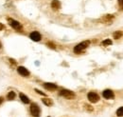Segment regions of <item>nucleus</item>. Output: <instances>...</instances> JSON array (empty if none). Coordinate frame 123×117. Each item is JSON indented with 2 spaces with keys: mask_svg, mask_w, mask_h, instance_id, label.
<instances>
[{
  "mask_svg": "<svg viewBox=\"0 0 123 117\" xmlns=\"http://www.w3.org/2000/svg\"><path fill=\"white\" fill-rule=\"evenodd\" d=\"M60 95L64 97V98H66V99H68V100H72V99H74L76 97L75 93L73 91L69 90V89H62L60 91Z\"/></svg>",
  "mask_w": 123,
  "mask_h": 117,
  "instance_id": "obj_1",
  "label": "nucleus"
},
{
  "mask_svg": "<svg viewBox=\"0 0 123 117\" xmlns=\"http://www.w3.org/2000/svg\"><path fill=\"white\" fill-rule=\"evenodd\" d=\"M90 45V41H83V42H81V43H80V44H78L75 48H74V51L76 52V53H80V52H81L82 51H84L88 46Z\"/></svg>",
  "mask_w": 123,
  "mask_h": 117,
  "instance_id": "obj_2",
  "label": "nucleus"
},
{
  "mask_svg": "<svg viewBox=\"0 0 123 117\" xmlns=\"http://www.w3.org/2000/svg\"><path fill=\"white\" fill-rule=\"evenodd\" d=\"M31 112L34 117H39L41 113V110L39 108V106L36 103H32L31 106Z\"/></svg>",
  "mask_w": 123,
  "mask_h": 117,
  "instance_id": "obj_3",
  "label": "nucleus"
},
{
  "mask_svg": "<svg viewBox=\"0 0 123 117\" xmlns=\"http://www.w3.org/2000/svg\"><path fill=\"white\" fill-rule=\"evenodd\" d=\"M8 21H9V24H10L13 29H22V26H21V24H20L18 21H16V20L12 19V18H8Z\"/></svg>",
  "mask_w": 123,
  "mask_h": 117,
  "instance_id": "obj_4",
  "label": "nucleus"
},
{
  "mask_svg": "<svg viewBox=\"0 0 123 117\" xmlns=\"http://www.w3.org/2000/svg\"><path fill=\"white\" fill-rule=\"evenodd\" d=\"M87 97H88V100L91 103H97L98 102V100H99V96L96 92H89Z\"/></svg>",
  "mask_w": 123,
  "mask_h": 117,
  "instance_id": "obj_5",
  "label": "nucleus"
},
{
  "mask_svg": "<svg viewBox=\"0 0 123 117\" xmlns=\"http://www.w3.org/2000/svg\"><path fill=\"white\" fill-rule=\"evenodd\" d=\"M17 72L23 77H29L30 76V72L25 67H18L17 68Z\"/></svg>",
  "mask_w": 123,
  "mask_h": 117,
  "instance_id": "obj_6",
  "label": "nucleus"
},
{
  "mask_svg": "<svg viewBox=\"0 0 123 117\" xmlns=\"http://www.w3.org/2000/svg\"><path fill=\"white\" fill-rule=\"evenodd\" d=\"M30 37H31V40H33L35 42H39L41 40V38H42L41 34L38 31H32L31 34H30Z\"/></svg>",
  "mask_w": 123,
  "mask_h": 117,
  "instance_id": "obj_7",
  "label": "nucleus"
},
{
  "mask_svg": "<svg viewBox=\"0 0 123 117\" xmlns=\"http://www.w3.org/2000/svg\"><path fill=\"white\" fill-rule=\"evenodd\" d=\"M102 95L106 99H113L115 97V94H114L113 90H111V89H105V90H103Z\"/></svg>",
  "mask_w": 123,
  "mask_h": 117,
  "instance_id": "obj_8",
  "label": "nucleus"
},
{
  "mask_svg": "<svg viewBox=\"0 0 123 117\" xmlns=\"http://www.w3.org/2000/svg\"><path fill=\"white\" fill-rule=\"evenodd\" d=\"M51 8L54 10V11H57L61 8V2L59 0H53L51 2Z\"/></svg>",
  "mask_w": 123,
  "mask_h": 117,
  "instance_id": "obj_9",
  "label": "nucleus"
},
{
  "mask_svg": "<svg viewBox=\"0 0 123 117\" xmlns=\"http://www.w3.org/2000/svg\"><path fill=\"white\" fill-rule=\"evenodd\" d=\"M114 18H115V16L112 15H105V16H103L102 18H101V21L102 22H104V23H110V22H112L113 20H114Z\"/></svg>",
  "mask_w": 123,
  "mask_h": 117,
  "instance_id": "obj_10",
  "label": "nucleus"
},
{
  "mask_svg": "<svg viewBox=\"0 0 123 117\" xmlns=\"http://www.w3.org/2000/svg\"><path fill=\"white\" fill-rule=\"evenodd\" d=\"M44 87L46 89H48V90H55V89H57V85H55L53 83H45Z\"/></svg>",
  "mask_w": 123,
  "mask_h": 117,
  "instance_id": "obj_11",
  "label": "nucleus"
},
{
  "mask_svg": "<svg viewBox=\"0 0 123 117\" xmlns=\"http://www.w3.org/2000/svg\"><path fill=\"white\" fill-rule=\"evenodd\" d=\"M20 99L22 100V102L25 103V104H29L30 103V99H29V97L28 96H26L25 94H23V93H20Z\"/></svg>",
  "mask_w": 123,
  "mask_h": 117,
  "instance_id": "obj_12",
  "label": "nucleus"
},
{
  "mask_svg": "<svg viewBox=\"0 0 123 117\" xmlns=\"http://www.w3.org/2000/svg\"><path fill=\"white\" fill-rule=\"evenodd\" d=\"M43 103L46 105L47 107H50V106H52L53 105V101H52V99H50V98H44L43 100Z\"/></svg>",
  "mask_w": 123,
  "mask_h": 117,
  "instance_id": "obj_13",
  "label": "nucleus"
},
{
  "mask_svg": "<svg viewBox=\"0 0 123 117\" xmlns=\"http://www.w3.org/2000/svg\"><path fill=\"white\" fill-rule=\"evenodd\" d=\"M113 36H114V38L115 39H119L121 36H122V32L120 31V30H117V31H115L114 32V34H113Z\"/></svg>",
  "mask_w": 123,
  "mask_h": 117,
  "instance_id": "obj_14",
  "label": "nucleus"
},
{
  "mask_svg": "<svg viewBox=\"0 0 123 117\" xmlns=\"http://www.w3.org/2000/svg\"><path fill=\"white\" fill-rule=\"evenodd\" d=\"M8 99L9 100H13L14 98H15V92L14 91H10L9 93H8Z\"/></svg>",
  "mask_w": 123,
  "mask_h": 117,
  "instance_id": "obj_15",
  "label": "nucleus"
},
{
  "mask_svg": "<svg viewBox=\"0 0 123 117\" xmlns=\"http://www.w3.org/2000/svg\"><path fill=\"white\" fill-rule=\"evenodd\" d=\"M112 44H113V42H112V40H111V39H106V40L102 41V43H101V45H102V46H104V47L111 46Z\"/></svg>",
  "mask_w": 123,
  "mask_h": 117,
  "instance_id": "obj_16",
  "label": "nucleus"
},
{
  "mask_svg": "<svg viewBox=\"0 0 123 117\" xmlns=\"http://www.w3.org/2000/svg\"><path fill=\"white\" fill-rule=\"evenodd\" d=\"M117 115L118 117H121L123 116V107H121V108H119L117 110Z\"/></svg>",
  "mask_w": 123,
  "mask_h": 117,
  "instance_id": "obj_17",
  "label": "nucleus"
},
{
  "mask_svg": "<svg viewBox=\"0 0 123 117\" xmlns=\"http://www.w3.org/2000/svg\"><path fill=\"white\" fill-rule=\"evenodd\" d=\"M47 46H48L49 48H51V49H55V48H56L55 45L53 44V43H51V42H48V43H47Z\"/></svg>",
  "mask_w": 123,
  "mask_h": 117,
  "instance_id": "obj_18",
  "label": "nucleus"
},
{
  "mask_svg": "<svg viewBox=\"0 0 123 117\" xmlns=\"http://www.w3.org/2000/svg\"><path fill=\"white\" fill-rule=\"evenodd\" d=\"M85 108H86V110H90V111L93 110V108L91 106H89V105H85Z\"/></svg>",
  "mask_w": 123,
  "mask_h": 117,
  "instance_id": "obj_19",
  "label": "nucleus"
},
{
  "mask_svg": "<svg viewBox=\"0 0 123 117\" xmlns=\"http://www.w3.org/2000/svg\"><path fill=\"white\" fill-rule=\"evenodd\" d=\"M35 91H36V92H38V93H39V94H42V95H44V96H46V94H45V93H44V92H42V91H41V90H39V89H37V88H36V89H35Z\"/></svg>",
  "mask_w": 123,
  "mask_h": 117,
  "instance_id": "obj_20",
  "label": "nucleus"
},
{
  "mask_svg": "<svg viewBox=\"0 0 123 117\" xmlns=\"http://www.w3.org/2000/svg\"><path fill=\"white\" fill-rule=\"evenodd\" d=\"M118 4H119V6L121 7V9L123 10V0H118Z\"/></svg>",
  "mask_w": 123,
  "mask_h": 117,
  "instance_id": "obj_21",
  "label": "nucleus"
},
{
  "mask_svg": "<svg viewBox=\"0 0 123 117\" xmlns=\"http://www.w3.org/2000/svg\"><path fill=\"white\" fill-rule=\"evenodd\" d=\"M2 102H3V98H2V97H0V105L2 104Z\"/></svg>",
  "mask_w": 123,
  "mask_h": 117,
  "instance_id": "obj_22",
  "label": "nucleus"
},
{
  "mask_svg": "<svg viewBox=\"0 0 123 117\" xmlns=\"http://www.w3.org/2000/svg\"><path fill=\"white\" fill-rule=\"evenodd\" d=\"M1 47H2V44H1V42H0V49H1Z\"/></svg>",
  "mask_w": 123,
  "mask_h": 117,
  "instance_id": "obj_23",
  "label": "nucleus"
}]
</instances>
